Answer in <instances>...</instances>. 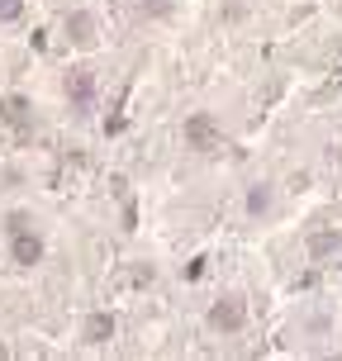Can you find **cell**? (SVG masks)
Instances as JSON below:
<instances>
[{"label":"cell","mask_w":342,"mask_h":361,"mask_svg":"<svg viewBox=\"0 0 342 361\" xmlns=\"http://www.w3.org/2000/svg\"><path fill=\"white\" fill-rule=\"evenodd\" d=\"M72 5H81V0H72Z\"/></svg>","instance_id":"cell-11"},{"label":"cell","mask_w":342,"mask_h":361,"mask_svg":"<svg viewBox=\"0 0 342 361\" xmlns=\"http://www.w3.org/2000/svg\"><path fill=\"white\" fill-rule=\"evenodd\" d=\"M5 233H10V262L19 271H34L48 257V243H43V233H38L34 224H19V228H5Z\"/></svg>","instance_id":"cell-3"},{"label":"cell","mask_w":342,"mask_h":361,"mask_svg":"<svg viewBox=\"0 0 342 361\" xmlns=\"http://www.w3.org/2000/svg\"><path fill=\"white\" fill-rule=\"evenodd\" d=\"M338 247H342V233H314V238H309V257H314V262L333 257Z\"/></svg>","instance_id":"cell-9"},{"label":"cell","mask_w":342,"mask_h":361,"mask_svg":"<svg viewBox=\"0 0 342 361\" xmlns=\"http://www.w3.org/2000/svg\"><path fill=\"white\" fill-rule=\"evenodd\" d=\"M62 38H67L72 48H95V43H100V19L90 15V10H81V5H72V10L62 15Z\"/></svg>","instance_id":"cell-5"},{"label":"cell","mask_w":342,"mask_h":361,"mask_svg":"<svg viewBox=\"0 0 342 361\" xmlns=\"http://www.w3.org/2000/svg\"><path fill=\"white\" fill-rule=\"evenodd\" d=\"M0 128L29 133V128H34V100H29V95H19V90L0 95Z\"/></svg>","instance_id":"cell-6"},{"label":"cell","mask_w":342,"mask_h":361,"mask_svg":"<svg viewBox=\"0 0 342 361\" xmlns=\"http://www.w3.org/2000/svg\"><path fill=\"white\" fill-rule=\"evenodd\" d=\"M62 95H67L72 114H90V105H95V72L90 67H72L62 76Z\"/></svg>","instance_id":"cell-4"},{"label":"cell","mask_w":342,"mask_h":361,"mask_svg":"<svg viewBox=\"0 0 342 361\" xmlns=\"http://www.w3.org/2000/svg\"><path fill=\"white\" fill-rule=\"evenodd\" d=\"M181 143L190 147V152H219L224 147V128H219V119L209 114V109H195V114H185V124H181Z\"/></svg>","instance_id":"cell-2"},{"label":"cell","mask_w":342,"mask_h":361,"mask_svg":"<svg viewBox=\"0 0 342 361\" xmlns=\"http://www.w3.org/2000/svg\"><path fill=\"white\" fill-rule=\"evenodd\" d=\"M248 219H267L271 214V204H276V195H271V185L267 180H257V185H248Z\"/></svg>","instance_id":"cell-8"},{"label":"cell","mask_w":342,"mask_h":361,"mask_svg":"<svg viewBox=\"0 0 342 361\" xmlns=\"http://www.w3.org/2000/svg\"><path fill=\"white\" fill-rule=\"evenodd\" d=\"M204 328L219 333V338H238L248 328V300L243 295H219L214 305L204 309Z\"/></svg>","instance_id":"cell-1"},{"label":"cell","mask_w":342,"mask_h":361,"mask_svg":"<svg viewBox=\"0 0 342 361\" xmlns=\"http://www.w3.org/2000/svg\"><path fill=\"white\" fill-rule=\"evenodd\" d=\"M24 19V0H0V24H19Z\"/></svg>","instance_id":"cell-10"},{"label":"cell","mask_w":342,"mask_h":361,"mask_svg":"<svg viewBox=\"0 0 342 361\" xmlns=\"http://www.w3.org/2000/svg\"><path fill=\"white\" fill-rule=\"evenodd\" d=\"M114 333H119V319H114L109 309H95V314H86V324H81V338H86L90 347L114 343Z\"/></svg>","instance_id":"cell-7"}]
</instances>
